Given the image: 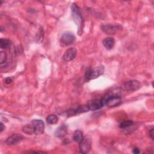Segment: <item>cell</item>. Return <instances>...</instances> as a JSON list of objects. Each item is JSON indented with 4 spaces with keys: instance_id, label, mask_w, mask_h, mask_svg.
<instances>
[{
    "instance_id": "cell-9",
    "label": "cell",
    "mask_w": 154,
    "mask_h": 154,
    "mask_svg": "<svg viewBox=\"0 0 154 154\" xmlns=\"http://www.w3.org/2000/svg\"><path fill=\"white\" fill-rule=\"evenodd\" d=\"M91 148V143L89 139H83L81 142L79 143V150L82 153H87L90 152Z\"/></svg>"
},
{
    "instance_id": "cell-18",
    "label": "cell",
    "mask_w": 154,
    "mask_h": 154,
    "mask_svg": "<svg viewBox=\"0 0 154 154\" xmlns=\"http://www.w3.org/2000/svg\"><path fill=\"white\" fill-rule=\"evenodd\" d=\"M22 131L27 134H32L33 133H34V128L32 125H26L25 126H24L22 128Z\"/></svg>"
},
{
    "instance_id": "cell-11",
    "label": "cell",
    "mask_w": 154,
    "mask_h": 154,
    "mask_svg": "<svg viewBox=\"0 0 154 154\" xmlns=\"http://www.w3.org/2000/svg\"><path fill=\"white\" fill-rule=\"evenodd\" d=\"M23 138V137L20 134H14L8 137L5 141V143L8 145H14L20 141Z\"/></svg>"
},
{
    "instance_id": "cell-16",
    "label": "cell",
    "mask_w": 154,
    "mask_h": 154,
    "mask_svg": "<svg viewBox=\"0 0 154 154\" xmlns=\"http://www.w3.org/2000/svg\"><path fill=\"white\" fill-rule=\"evenodd\" d=\"M58 117L55 114H51L49 115L46 117V122L49 124H55L58 122Z\"/></svg>"
},
{
    "instance_id": "cell-12",
    "label": "cell",
    "mask_w": 154,
    "mask_h": 154,
    "mask_svg": "<svg viewBox=\"0 0 154 154\" xmlns=\"http://www.w3.org/2000/svg\"><path fill=\"white\" fill-rule=\"evenodd\" d=\"M67 129H68L67 126L65 124H63L57 129L55 132V135L57 137L62 138L67 134Z\"/></svg>"
},
{
    "instance_id": "cell-20",
    "label": "cell",
    "mask_w": 154,
    "mask_h": 154,
    "mask_svg": "<svg viewBox=\"0 0 154 154\" xmlns=\"http://www.w3.org/2000/svg\"><path fill=\"white\" fill-rule=\"evenodd\" d=\"M7 54L5 52H1V54H0V64H1V66H2V64L4 63H5L6 61H7Z\"/></svg>"
},
{
    "instance_id": "cell-22",
    "label": "cell",
    "mask_w": 154,
    "mask_h": 154,
    "mask_svg": "<svg viewBox=\"0 0 154 154\" xmlns=\"http://www.w3.org/2000/svg\"><path fill=\"white\" fill-rule=\"evenodd\" d=\"M12 81H13V79H12V78H11V77H7V78H5V83L6 84H10L11 82H12Z\"/></svg>"
},
{
    "instance_id": "cell-8",
    "label": "cell",
    "mask_w": 154,
    "mask_h": 154,
    "mask_svg": "<svg viewBox=\"0 0 154 154\" xmlns=\"http://www.w3.org/2000/svg\"><path fill=\"white\" fill-rule=\"evenodd\" d=\"M103 105H104L102 103V101L101 99H92L91 100H89L87 103V106L89 108L90 110L94 111L99 109L101 108Z\"/></svg>"
},
{
    "instance_id": "cell-4",
    "label": "cell",
    "mask_w": 154,
    "mask_h": 154,
    "mask_svg": "<svg viewBox=\"0 0 154 154\" xmlns=\"http://www.w3.org/2000/svg\"><path fill=\"white\" fill-rule=\"evenodd\" d=\"M75 40V36L70 32H65L60 38V45L62 46H67L72 44Z\"/></svg>"
},
{
    "instance_id": "cell-2",
    "label": "cell",
    "mask_w": 154,
    "mask_h": 154,
    "mask_svg": "<svg viewBox=\"0 0 154 154\" xmlns=\"http://www.w3.org/2000/svg\"><path fill=\"white\" fill-rule=\"evenodd\" d=\"M104 71L103 66H99L95 68L88 67L85 72V78L87 81H89L99 77Z\"/></svg>"
},
{
    "instance_id": "cell-15",
    "label": "cell",
    "mask_w": 154,
    "mask_h": 154,
    "mask_svg": "<svg viewBox=\"0 0 154 154\" xmlns=\"http://www.w3.org/2000/svg\"><path fill=\"white\" fill-rule=\"evenodd\" d=\"M11 46V42L7 38H1L0 47L1 49H7Z\"/></svg>"
},
{
    "instance_id": "cell-5",
    "label": "cell",
    "mask_w": 154,
    "mask_h": 154,
    "mask_svg": "<svg viewBox=\"0 0 154 154\" xmlns=\"http://www.w3.org/2000/svg\"><path fill=\"white\" fill-rule=\"evenodd\" d=\"M140 86H141V84L138 81L131 80V81L125 82L122 84V89L126 91H136L138 90L140 88Z\"/></svg>"
},
{
    "instance_id": "cell-23",
    "label": "cell",
    "mask_w": 154,
    "mask_h": 154,
    "mask_svg": "<svg viewBox=\"0 0 154 154\" xmlns=\"http://www.w3.org/2000/svg\"><path fill=\"white\" fill-rule=\"evenodd\" d=\"M132 152H133L134 153H139L140 152V150L138 149L135 148V149H133Z\"/></svg>"
},
{
    "instance_id": "cell-13",
    "label": "cell",
    "mask_w": 154,
    "mask_h": 154,
    "mask_svg": "<svg viewBox=\"0 0 154 154\" xmlns=\"http://www.w3.org/2000/svg\"><path fill=\"white\" fill-rule=\"evenodd\" d=\"M114 39L112 37H108L102 40V44L104 47L107 49H111L114 45Z\"/></svg>"
},
{
    "instance_id": "cell-17",
    "label": "cell",
    "mask_w": 154,
    "mask_h": 154,
    "mask_svg": "<svg viewBox=\"0 0 154 154\" xmlns=\"http://www.w3.org/2000/svg\"><path fill=\"white\" fill-rule=\"evenodd\" d=\"M88 110H90V109H89L87 105H81V106H78L76 109H74L75 114H79V113H82V112H87V111H88Z\"/></svg>"
},
{
    "instance_id": "cell-3",
    "label": "cell",
    "mask_w": 154,
    "mask_h": 154,
    "mask_svg": "<svg viewBox=\"0 0 154 154\" xmlns=\"http://www.w3.org/2000/svg\"><path fill=\"white\" fill-rule=\"evenodd\" d=\"M71 8H72V17L73 18V20L76 22V25H78L79 31L81 29V26L82 25V22H83V18H82L81 11L79 7L76 5L75 4H73L72 5Z\"/></svg>"
},
{
    "instance_id": "cell-10",
    "label": "cell",
    "mask_w": 154,
    "mask_h": 154,
    "mask_svg": "<svg viewBox=\"0 0 154 154\" xmlns=\"http://www.w3.org/2000/svg\"><path fill=\"white\" fill-rule=\"evenodd\" d=\"M77 54V51L75 48H70L66 50V51L64 52L63 56V59L65 61H70L73 60Z\"/></svg>"
},
{
    "instance_id": "cell-7",
    "label": "cell",
    "mask_w": 154,
    "mask_h": 154,
    "mask_svg": "<svg viewBox=\"0 0 154 154\" xmlns=\"http://www.w3.org/2000/svg\"><path fill=\"white\" fill-rule=\"evenodd\" d=\"M102 31L107 34H115L122 29V26L118 25L107 24L103 25L101 26Z\"/></svg>"
},
{
    "instance_id": "cell-19",
    "label": "cell",
    "mask_w": 154,
    "mask_h": 154,
    "mask_svg": "<svg viewBox=\"0 0 154 154\" xmlns=\"http://www.w3.org/2000/svg\"><path fill=\"white\" fill-rule=\"evenodd\" d=\"M133 123V122L132 120H126V121H123L122 122L120 125H119V127L122 129H123V128H126L129 126H131Z\"/></svg>"
},
{
    "instance_id": "cell-6",
    "label": "cell",
    "mask_w": 154,
    "mask_h": 154,
    "mask_svg": "<svg viewBox=\"0 0 154 154\" xmlns=\"http://www.w3.org/2000/svg\"><path fill=\"white\" fill-rule=\"evenodd\" d=\"M32 125L34 128V134L39 135L43 133L45 129L44 122L40 119H34L31 122Z\"/></svg>"
},
{
    "instance_id": "cell-14",
    "label": "cell",
    "mask_w": 154,
    "mask_h": 154,
    "mask_svg": "<svg viewBox=\"0 0 154 154\" xmlns=\"http://www.w3.org/2000/svg\"><path fill=\"white\" fill-rule=\"evenodd\" d=\"M73 140L76 143H80L84 139L83 134L80 130H76L73 134Z\"/></svg>"
},
{
    "instance_id": "cell-1",
    "label": "cell",
    "mask_w": 154,
    "mask_h": 154,
    "mask_svg": "<svg viewBox=\"0 0 154 154\" xmlns=\"http://www.w3.org/2000/svg\"><path fill=\"white\" fill-rule=\"evenodd\" d=\"M101 100L103 105H106L111 108L117 106L122 103V99L120 96L110 93L105 94L101 98Z\"/></svg>"
},
{
    "instance_id": "cell-24",
    "label": "cell",
    "mask_w": 154,
    "mask_h": 154,
    "mask_svg": "<svg viewBox=\"0 0 154 154\" xmlns=\"http://www.w3.org/2000/svg\"><path fill=\"white\" fill-rule=\"evenodd\" d=\"M5 129V127H4V124L1 122V132H2L3 131H4V129Z\"/></svg>"
},
{
    "instance_id": "cell-21",
    "label": "cell",
    "mask_w": 154,
    "mask_h": 154,
    "mask_svg": "<svg viewBox=\"0 0 154 154\" xmlns=\"http://www.w3.org/2000/svg\"><path fill=\"white\" fill-rule=\"evenodd\" d=\"M153 128H152L150 131H149V137H150V138L153 140V136H154V132H153Z\"/></svg>"
}]
</instances>
